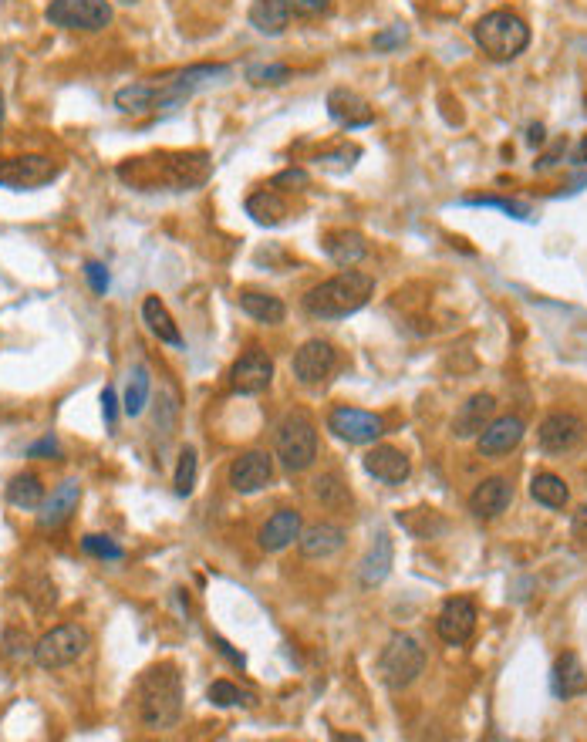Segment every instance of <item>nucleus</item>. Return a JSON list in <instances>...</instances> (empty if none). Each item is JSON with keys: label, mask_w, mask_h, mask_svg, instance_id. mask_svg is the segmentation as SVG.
<instances>
[{"label": "nucleus", "mask_w": 587, "mask_h": 742, "mask_svg": "<svg viewBox=\"0 0 587 742\" xmlns=\"http://www.w3.org/2000/svg\"><path fill=\"white\" fill-rule=\"evenodd\" d=\"M550 689H554L557 699H577V695L587 692V668L581 665V658H577L574 651H564L554 662Z\"/></svg>", "instance_id": "25"}, {"label": "nucleus", "mask_w": 587, "mask_h": 742, "mask_svg": "<svg viewBox=\"0 0 587 742\" xmlns=\"http://www.w3.org/2000/svg\"><path fill=\"white\" fill-rule=\"evenodd\" d=\"M142 321L149 324V331L156 334L162 345L183 348V334H179L173 314H169V307L162 304L159 297H146V301H142Z\"/></svg>", "instance_id": "28"}, {"label": "nucleus", "mask_w": 587, "mask_h": 742, "mask_svg": "<svg viewBox=\"0 0 587 742\" xmlns=\"http://www.w3.org/2000/svg\"><path fill=\"white\" fill-rule=\"evenodd\" d=\"M571 530H574V540H581V544H587V503L574 513Z\"/></svg>", "instance_id": "47"}, {"label": "nucleus", "mask_w": 587, "mask_h": 742, "mask_svg": "<svg viewBox=\"0 0 587 742\" xmlns=\"http://www.w3.org/2000/svg\"><path fill=\"white\" fill-rule=\"evenodd\" d=\"M4 119H7V108H4V92H0V129H4Z\"/></svg>", "instance_id": "52"}, {"label": "nucleus", "mask_w": 587, "mask_h": 742, "mask_svg": "<svg viewBox=\"0 0 587 742\" xmlns=\"http://www.w3.org/2000/svg\"><path fill=\"white\" fill-rule=\"evenodd\" d=\"M81 550L98 557V560H122L125 557V550L115 544L112 537H98V533H88V537L81 540Z\"/></svg>", "instance_id": "40"}, {"label": "nucleus", "mask_w": 587, "mask_h": 742, "mask_svg": "<svg viewBox=\"0 0 587 742\" xmlns=\"http://www.w3.org/2000/svg\"><path fill=\"white\" fill-rule=\"evenodd\" d=\"M523 436H527V425H523L520 415H500V419H493L480 436H476V449H480V456L486 459H500L517 449Z\"/></svg>", "instance_id": "13"}, {"label": "nucleus", "mask_w": 587, "mask_h": 742, "mask_svg": "<svg viewBox=\"0 0 587 742\" xmlns=\"http://www.w3.org/2000/svg\"><path fill=\"white\" fill-rule=\"evenodd\" d=\"M328 432H334V436L341 442H348V446H372V442L382 439L385 422H382V415H375V412L338 405V409L328 415Z\"/></svg>", "instance_id": "10"}, {"label": "nucleus", "mask_w": 587, "mask_h": 742, "mask_svg": "<svg viewBox=\"0 0 587 742\" xmlns=\"http://www.w3.org/2000/svg\"><path fill=\"white\" fill-rule=\"evenodd\" d=\"M247 216H254V223L260 226H277L287 220V203L274 189H260L247 199Z\"/></svg>", "instance_id": "30"}, {"label": "nucleus", "mask_w": 587, "mask_h": 742, "mask_svg": "<svg viewBox=\"0 0 587 742\" xmlns=\"http://www.w3.org/2000/svg\"><path fill=\"white\" fill-rule=\"evenodd\" d=\"M574 162H577V166H584V162H587V135H584L581 146H577V152H574Z\"/></svg>", "instance_id": "51"}, {"label": "nucleus", "mask_w": 587, "mask_h": 742, "mask_svg": "<svg viewBox=\"0 0 587 742\" xmlns=\"http://www.w3.org/2000/svg\"><path fill=\"white\" fill-rule=\"evenodd\" d=\"M584 439V422L574 412H554L540 422L537 442L544 452H567Z\"/></svg>", "instance_id": "17"}, {"label": "nucleus", "mask_w": 587, "mask_h": 742, "mask_svg": "<svg viewBox=\"0 0 587 742\" xmlns=\"http://www.w3.org/2000/svg\"><path fill=\"white\" fill-rule=\"evenodd\" d=\"M307 183H311V176L304 169H284L281 176H274V186H307Z\"/></svg>", "instance_id": "45"}, {"label": "nucleus", "mask_w": 587, "mask_h": 742, "mask_svg": "<svg viewBox=\"0 0 587 742\" xmlns=\"http://www.w3.org/2000/svg\"><path fill=\"white\" fill-rule=\"evenodd\" d=\"M510 500H513L510 479L490 476V479H483V483L476 486L473 496H469V513H473L476 520H496L500 513H507Z\"/></svg>", "instance_id": "21"}, {"label": "nucleus", "mask_w": 587, "mask_h": 742, "mask_svg": "<svg viewBox=\"0 0 587 742\" xmlns=\"http://www.w3.org/2000/svg\"><path fill=\"white\" fill-rule=\"evenodd\" d=\"M51 27L61 31H105L112 24V4L108 0H51L48 11H44Z\"/></svg>", "instance_id": "8"}, {"label": "nucleus", "mask_w": 587, "mask_h": 742, "mask_svg": "<svg viewBox=\"0 0 587 742\" xmlns=\"http://www.w3.org/2000/svg\"><path fill=\"white\" fill-rule=\"evenodd\" d=\"M348 533L338 527V523H311V527H301V537H297V547L307 560H328L334 554L345 550Z\"/></svg>", "instance_id": "19"}, {"label": "nucleus", "mask_w": 587, "mask_h": 742, "mask_svg": "<svg viewBox=\"0 0 587 742\" xmlns=\"http://www.w3.org/2000/svg\"><path fill=\"white\" fill-rule=\"evenodd\" d=\"M277 459L291 473H304L318 459V429L304 412H291L277 429Z\"/></svg>", "instance_id": "6"}, {"label": "nucleus", "mask_w": 587, "mask_h": 742, "mask_svg": "<svg viewBox=\"0 0 587 742\" xmlns=\"http://www.w3.org/2000/svg\"><path fill=\"white\" fill-rule=\"evenodd\" d=\"M372 294H375V277L348 267L345 274L311 287V291L304 294V311L321 321H341V318L358 314L361 307L372 301Z\"/></svg>", "instance_id": "3"}, {"label": "nucleus", "mask_w": 587, "mask_h": 742, "mask_svg": "<svg viewBox=\"0 0 587 742\" xmlns=\"http://www.w3.org/2000/svg\"><path fill=\"white\" fill-rule=\"evenodd\" d=\"M436 631L446 645H466L476 631V604L469 597H453L446 601V608L439 611Z\"/></svg>", "instance_id": "16"}, {"label": "nucleus", "mask_w": 587, "mask_h": 742, "mask_svg": "<svg viewBox=\"0 0 587 742\" xmlns=\"http://www.w3.org/2000/svg\"><path fill=\"white\" fill-rule=\"evenodd\" d=\"M314 496H318L324 506H341V503H348V486H341V479L328 473V476L314 479Z\"/></svg>", "instance_id": "37"}, {"label": "nucleus", "mask_w": 587, "mask_h": 742, "mask_svg": "<svg viewBox=\"0 0 587 742\" xmlns=\"http://www.w3.org/2000/svg\"><path fill=\"white\" fill-rule=\"evenodd\" d=\"M119 176L129 179L132 186L139 189H189L200 186L210 176V162H206L203 152L196 156H186V152H162V156L152 159H129L125 166H119Z\"/></svg>", "instance_id": "2"}, {"label": "nucleus", "mask_w": 587, "mask_h": 742, "mask_svg": "<svg viewBox=\"0 0 587 742\" xmlns=\"http://www.w3.org/2000/svg\"><path fill=\"white\" fill-rule=\"evenodd\" d=\"M291 78V68L287 65H250L247 68V81L257 88L264 85H284V81Z\"/></svg>", "instance_id": "39"}, {"label": "nucleus", "mask_w": 587, "mask_h": 742, "mask_svg": "<svg viewBox=\"0 0 587 742\" xmlns=\"http://www.w3.org/2000/svg\"><path fill=\"white\" fill-rule=\"evenodd\" d=\"M230 382H233V392L260 395L270 382H274V361H270L267 351L250 348L247 355L237 358V365L230 371Z\"/></svg>", "instance_id": "14"}, {"label": "nucleus", "mask_w": 587, "mask_h": 742, "mask_svg": "<svg viewBox=\"0 0 587 742\" xmlns=\"http://www.w3.org/2000/svg\"><path fill=\"white\" fill-rule=\"evenodd\" d=\"M473 41L490 61L507 65V61H517L520 54L530 48V27L513 11H490L476 21Z\"/></svg>", "instance_id": "4"}, {"label": "nucleus", "mask_w": 587, "mask_h": 742, "mask_svg": "<svg viewBox=\"0 0 587 742\" xmlns=\"http://www.w3.org/2000/svg\"><path fill=\"white\" fill-rule=\"evenodd\" d=\"M85 277H88V284H92L95 294H105L108 291V270L98 264V260H88V264H85Z\"/></svg>", "instance_id": "44"}, {"label": "nucleus", "mask_w": 587, "mask_h": 742, "mask_svg": "<svg viewBox=\"0 0 587 742\" xmlns=\"http://www.w3.org/2000/svg\"><path fill=\"white\" fill-rule=\"evenodd\" d=\"M7 500H11V506H17V510H41V503H44L41 479L34 473L14 476L11 486H7Z\"/></svg>", "instance_id": "33"}, {"label": "nucleus", "mask_w": 587, "mask_h": 742, "mask_svg": "<svg viewBox=\"0 0 587 742\" xmlns=\"http://www.w3.org/2000/svg\"><path fill=\"white\" fill-rule=\"evenodd\" d=\"M527 142H530V146H544V125H530V129H527Z\"/></svg>", "instance_id": "50"}, {"label": "nucleus", "mask_w": 587, "mask_h": 742, "mask_svg": "<svg viewBox=\"0 0 587 742\" xmlns=\"http://www.w3.org/2000/svg\"><path fill=\"white\" fill-rule=\"evenodd\" d=\"M102 412H105V422L115 425V415H119V398H115V388H105V392H102Z\"/></svg>", "instance_id": "46"}, {"label": "nucleus", "mask_w": 587, "mask_h": 742, "mask_svg": "<svg viewBox=\"0 0 587 742\" xmlns=\"http://www.w3.org/2000/svg\"><path fill=\"white\" fill-rule=\"evenodd\" d=\"M466 206H493V210H503L517 220H530V210L523 203H513V199H493V196H480V199H466Z\"/></svg>", "instance_id": "41"}, {"label": "nucleus", "mask_w": 587, "mask_h": 742, "mask_svg": "<svg viewBox=\"0 0 587 742\" xmlns=\"http://www.w3.org/2000/svg\"><path fill=\"white\" fill-rule=\"evenodd\" d=\"M287 7L301 17H321L331 11V0H287Z\"/></svg>", "instance_id": "42"}, {"label": "nucleus", "mask_w": 587, "mask_h": 742, "mask_svg": "<svg viewBox=\"0 0 587 742\" xmlns=\"http://www.w3.org/2000/svg\"><path fill=\"white\" fill-rule=\"evenodd\" d=\"M365 473L375 476L378 483L399 486V483H405V479H409L412 463H409V456H405L402 449H395V446H375L365 456Z\"/></svg>", "instance_id": "22"}, {"label": "nucleus", "mask_w": 587, "mask_h": 742, "mask_svg": "<svg viewBox=\"0 0 587 742\" xmlns=\"http://www.w3.org/2000/svg\"><path fill=\"white\" fill-rule=\"evenodd\" d=\"M493 412H496V398L490 392H476L473 398H466V405L456 412L453 436L456 439H476L486 425L493 422Z\"/></svg>", "instance_id": "23"}, {"label": "nucleus", "mask_w": 587, "mask_h": 742, "mask_svg": "<svg viewBox=\"0 0 587 742\" xmlns=\"http://www.w3.org/2000/svg\"><path fill=\"white\" fill-rule=\"evenodd\" d=\"M240 307H243V314H250V318L260 321V324H281L284 314H287L281 297L260 294V291H243L240 294Z\"/></svg>", "instance_id": "31"}, {"label": "nucleus", "mask_w": 587, "mask_h": 742, "mask_svg": "<svg viewBox=\"0 0 587 742\" xmlns=\"http://www.w3.org/2000/svg\"><path fill=\"white\" fill-rule=\"evenodd\" d=\"M334 365H338V351H334L328 341H307V345L297 348V355L291 361V371L301 385H321L324 378L331 375Z\"/></svg>", "instance_id": "12"}, {"label": "nucleus", "mask_w": 587, "mask_h": 742, "mask_svg": "<svg viewBox=\"0 0 587 742\" xmlns=\"http://www.w3.org/2000/svg\"><path fill=\"white\" fill-rule=\"evenodd\" d=\"M530 496H534L540 506H547V510H564L567 500H571V490H567V483L561 476L537 473L534 483H530Z\"/></svg>", "instance_id": "32"}, {"label": "nucleus", "mask_w": 587, "mask_h": 742, "mask_svg": "<svg viewBox=\"0 0 587 742\" xmlns=\"http://www.w3.org/2000/svg\"><path fill=\"white\" fill-rule=\"evenodd\" d=\"M115 105L125 115H146L156 108V88L152 85H129L115 92Z\"/></svg>", "instance_id": "34"}, {"label": "nucleus", "mask_w": 587, "mask_h": 742, "mask_svg": "<svg viewBox=\"0 0 587 742\" xmlns=\"http://www.w3.org/2000/svg\"><path fill=\"white\" fill-rule=\"evenodd\" d=\"M324 253H328L338 267L348 270L368 257V243L355 230H338V233H328V237H324Z\"/></svg>", "instance_id": "26"}, {"label": "nucleus", "mask_w": 587, "mask_h": 742, "mask_svg": "<svg viewBox=\"0 0 587 742\" xmlns=\"http://www.w3.org/2000/svg\"><path fill=\"white\" fill-rule=\"evenodd\" d=\"M405 34H409V31H405V24H392L385 34H378V38H375V48L378 51H395L405 41Z\"/></svg>", "instance_id": "43"}, {"label": "nucleus", "mask_w": 587, "mask_h": 742, "mask_svg": "<svg viewBox=\"0 0 587 742\" xmlns=\"http://www.w3.org/2000/svg\"><path fill=\"white\" fill-rule=\"evenodd\" d=\"M301 527L304 523L297 510H277L274 517L260 527V547H264L267 554H281V550H287L297 537H301Z\"/></svg>", "instance_id": "24"}, {"label": "nucleus", "mask_w": 587, "mask_h": 742, "mask_svg": "<svg viewBox=\"0 0 587 742\" xmlns=\"http://www.w3.org/2000/svg\"><path fill=\"white\" fill-rule=\"evenodd\" d=\"M119 4H135V0H119Z\"/></svg>", "instance_id": "53"}, {"label": "nucleus", "mask_w": 587, "mask_h": 742, "mask_svg": "<svg viewBox=\"0 0 587 742\" xmlns=\"http://www.w3.org/2000/svg\"><path fill=\"white\" fill-rule=\"evenodd\" d=\"M274 479V456L260 449L243 452L240 459H233L230 466V486L237 493H260Z\"/></svg>", "instance_id": "15"}, {"label": "nucleus", "mask_w": 587, "mask_h": 742, "mask_svg": "<svg viewBox=\"0 0 587 742\" xmlns=\"http://www.w3.org/2000/svg\"><path fill=\"white\" fill-rule=\"evenodd\" d=\"M58 442L54 439H44V442H38V446H31V456H58Z\"/></svg>", "instance_id": "49"}, {"label": "nucleus", "mask_w": 587, "mask_h": 742, "mask_svg": "<svg viewBox=\"0 0 587 742\" xmlns=\"http://www.w3.org/2000/svg\"><path fill=\"white\" fill-rule=\"evenodd\" d=\"M213 641H216V648H220V651H223V655H227V658H230V662H233V665H240V668H243V665H247V658H243V655H240V651H233V648H230V645H227V641H223V638H213Z\"/></svg>", "instance_id": "48"}, {"label": "nucleus", "mask_w": 587, "mask_h": 742, "mask_svg": "<svg viewBox=\"0 0 587 742\" xmlns=\"http://www.w3.org/2000/svg\"><path fill=\"white\" fill-rule=\"evenodd\" d=\"M88 648H92V635L81 624H58L34 645V662L44 672H58V668L75 665Z\"/></svg>", "instance_id": "7"}, {"label": "nucleus", "mask_w": 587, "mask_h": 742, "mask_svg": "<svg viewBox=\"0 0 587 742\" xmlns=\"http://www.w3.org/2000/svg\"><path fill=\"white\" fill-rule=\"evenodd\" d=\"M422 668H426V648L412 635H405V631L388 638V645L378 655V675H382L385 689L392 692L409 689L415 678L422 675Z\"/></svg>", "instance_id": "5"}, {"label": "nucleus", "mask_w": 587, "mask_h": 742, "mask_svg": "<svg viewBox=\"0 0 587 742\" xmlns=\"http://www.w3.org/2000/svg\"><path fill=\"white\" fill-rule=\"evenodd\" d=\"M291 7H287V0H254V7H250V24L257 27L260 34H270V38H277V34H284V27L291 24Z\"/></svg>", "instance_id": "29"}, {"label": "nucleus", "mask_w": 587, "mask_h": 742, "mask_svg": "<svg viewBox=\"0 0 587 742\" xmlns=\"http://www.w3.org/2000/svg\"><path fill=\"white\" fill-rule=\"evenodd\" d=\"M206 699H210L216 709H250V705H257V695L240 689V685L233 682H213L210 689H206Z\"/></svg>", "instance_id": "35"}, {"label": "nucleus", "mask_w": 587, "mask_h": 742, "mask_svg": "<svg viewBox=\"0 0 587 742\" xmlns=\"http://www.w3.org/2000/svg\"><path fill=\"white\" fill-rule=\"evenodd\" d=\"M149 402V371L146 368H132L129 375V388H125V415H142Z\"/></svg>", "instance_id": "36"}, {"label": "nucleus", "mask_w": 587, "mask_h": 742, "mask_svg": "<svg viewBox=\"0 0 587 742\" xmlns=\"http://www.w3.org/2000/svg\"><path fill=\"white\" fill-rule=\"evenodd\" d=\"M328 115L345 129H365L375 122V108L368 105V98H361L351 88H334L328 95Z\"/></svg>", "instance_id": "20"}, {"label": "nucleus", "mask_w": 587, "mask_h": 742, "mask_svg": "<svg viewBox=\"0 0 587 742\" xmlns=\"http://www.w3.org/2000/svg\"><path fill=\"white\" fill-rule=\"evenodd\" d=\"M220 78H230L227 65H193L186 71H179L166 81V85H152L156 88V108H176L183 105L189 95H196L200 88L216 85Z\"/></svg>", "instance_id": "9"}, {"label": "nucleus", "mask_w": 587, "mask_h": 742, "mask_svg": "<svg viewBox=\"0 0 587 742\" xmlns=\"http://www.w3.org/2000/svg\"><path fill=\"white\" fill-rule=\"evenodd\" d=\"M81 500V483L78 479H65L51 490V496H44L41 510H38V527L41 530H58L71 520V513L78 510Z\"/></svg>", "instance_id": "18"}, {"label": "nucleus", "mask_w": 587, "mask_h": 742, "mask_svg": "<svg viewBox=\"0 0 587 742\" xmlns=\"http://www.w3.org/2000/svg\"><path fill=\"white\" fill-rule=\"evenodd\" d=\"M135 716H139L142 729L162 732L173 729L183 719V678L173 662H159L146 668L135 682Z\"/></svg>", "instance_id": "1"}, {"label": "nucleus", "mask_w": 587, "mask_h": 742, "mask_svg": "<svg viewBox=\"0 0 587 742\" xmlns=\"http://www.w3.org/2000/svg\"><path fill=\"white\" fill-rule=\"evenodd\" d=\"M196 449H183L179 452V466H176V493L179 496H189L196 486Z\"/></svg>", "instance_id": "38"}, {"label": "nucleus", "mask_w": 587, "mask_h": 742, "mask_svg": "<svg viewBox=\"0 0 587 742\" xmlns=\"http://www.w3.org/2000/svg\"><path fill=\"white\" fill-rule=\"evenodd\" d=\"M392 557H395L392 537H388V533H378L375 544L368 547L365 560H361V584H365V587L382 584L388 577V570H392Z\"/></svg>", "instance_id": "27"}, {"label": "nucleus", "mask_w": 587, "mask_h": 742, "mask_svg": "<svg viewBox=\"0 0 587 742\" xmlns=\"http://www.w3.org/2000/svg\"><path fill=\"white\" fill-rule=\"evenodd\" d=\"M58 162L48 156H17L0 162V186L7 189H38L58 176Z\"/></svg>", "instance_id": "11"}]
</instances>
